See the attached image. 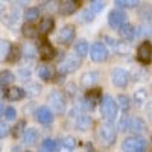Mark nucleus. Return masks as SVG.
Masks as SVG:
<instances>
[{"mask_svg":"<svg viewBox=\"0 0 152 152\" xmlns=\"http://www.w3.org/2000/svg\"><path fill=\"white\" fill-rule=\"evenodd\" d=\"M53 75H55V70L52 66H49V64H43L38 67V76L43 79V81H50L53 78Z\"/></svg>","mask_w":152,"mask_h":152,"instance_id":"aec40b11","label":"nucleus"},{"mask_svg":"<svg viewBox=\"0 0 152 152\" xmlns=\"http://www.w3.org/2000/svg\"><path fill=\"white\" fill-rule=\"evenodd\" d=\"M41 151H44V152H55V151H58V143H56V140L46 138V140L43 142V145H41Z\"/></svg>","mask_w":152,"mask_h":152,"instance_id":"a878e982","label":"nucleus"},{"mask_svg":"<svg viewBox=\"0 0 152 152\" xmlns=\"http://www.w3.org/2000/svg\"><path fill=\"white\" fill-rule=\"evenodd\" d=\"M82 20L84 21H93L94 20V12L91 9H85L82 12Z\"/></svg>","mask_w":152,"mask_h":152,"instance_id":"a19ab883","label":"nucleus"},{"mask_svg":"<svg viewBox=\"0 0 152 152\" xmlns=\"http://www.w3.org/2000/svg\"><path fill=\"white\" fill-rule=\"evenodd\" d=\"M38 53H40V58L44 59V61H49L55 56V49L52 47V44L47 43V41H43V44L40 46V50H38Z\"/></svg>","mask_w":152,"mask_h":152,"instance_id":"dca6fc26","label":"nucleus"},{"mask_svg":"<svg viewBox=\"0 0 152 152\" xmlns=\"http://www.w3.org/2000/svg\"><path fill=\"white\" fill-rule=\"evenodd\" d=\"M117 111H119L117 102L111 96H105L102 99V102H100V113H102V117L107 122H114V119L117 117Z\"/></svg>","mask_w":152,"mask_h":152,"instance_id":"f03ea898","label":"nucleus"},{"mask_svg":"<svg viewBox=\"0 0 152 152\" xmlns=\"http://www.w3.org/2000/svg\"><path fill=\"white\" fill-rule=\"evenodd\" d=\"M9 49H11V43L8 40H0V61H5L8 58Z\"/></svg>","mask_w":152,"mask_h":152,"instance_id":"7c9ffc66","label":"nucleus"},{"mask_svg":"<svg viewBox=\"0 0 152 152\" xmlns=\"http://www.w3.org/2000/svg\"><path fill=\"white\" fill-rule=\"evenodd\" d=\"M3 117H5L6 120H15V117H17L15 108H12V107L5 108V110H3Z\"/></svg>","mask_w":152,"mask_h":152,"instance_id":"4c0bfd02","label":"nucleus"},{"mask_svg":"<svg viewBox=\"0 0 152 152\" xmlns=\"http://www.w3.org/2000/svg\"><path fill=\"white\" fill-rule=\"evenodd\" d=\"M14 79H15V76H14V73H12L11 70L0 72V87L11 85L12 82H14Z\"/></svg>","mask_w":152,"mask_h":152,"instance_id":"5701e85b","label":"nucleus"},{"mask_svg":"<svg viewBox=\"0 0 152 152\" xmlns=\"http://www.w3.org/2000/svg\"><path fill=\"white\" fill-rule=\"evenodd\" d=\"M123 23H126V14L123 11H111L108 15V24L113 29H119Z\"/></svg>","mask_w":152,"mask_h":152,"instance_id":"1a4fd4ad","label":"nucleus"},{"mask_svg":"<svg viewBox=\"0 0 152 152\" xmlns=\"http://www.w3.org/2000/svg\"><path fill=\"white\" fill-rule=\"evenodd\" d=\"M148 100V91L146 88H137V91L134 93V102L137 107H143Z\"/></svg>","mask_w":152,"mask_h":152,"instance_id":"4be33fe9","label":"nucleus"},{"mask_svg":"<svg viewBox=\"0 0 152 152\" xmlns=\"http://www.w3.org/2000/svg\"><path fill=\"white\" fill-rule=\"evenodd\" d=\"M75 126L79 131H87V129H90L91 126H93V119L90 116H87V114L79 116L78 119H76V122H75Z\"/></svg>","mask_w":152,"mask_h":152,"instance_id":"a211bd4d","label":"nucleus"},{"mask_svg":"<svg viewBox=\"0 0 152 152\" xmlns=\"http://www.w3.org/2000/svg\"><path fill=\"white\" fill-rule=\"evenodd\" d=\"M99 81V73L97 72H87L81 76V85L85 88H91Z\"/></svg>","mask_w":152,"mask_h":152,"instance_id":"4468645a","label":"nucleus"},{"mask_svg":"<svg viewBox=\"0 0 152 152\" xmlns=\"http://www.w3.org/2000/svg\"><path fill=\"white\" fill-rule=\"evenodd\" d=\"M116 49H117L119 53H128L129 52V44H126L125 41H122V43L116 44Z\"/></svg>","mask_w":152,"mask_h":152,"instance_id":"ea45409f","label":"nucleus"},{"mask_svg":"<svg viewBox=\"0 0 152 152\" xmlns=\"http://www.w3.org/2000/svg\"><path fill=\"white\" fill-rule=\"evenodd\" d=\"M41 93V85L40 84H37V82H31L26 88V91H24V94H28L31 97H35Z\"/></svg>","mask_w":152,"mask_h":152,"instance_id":"cd10ccee","label":"nucleus"},{"mask_svg":"<svg viewBox=\"0 0 152 152\" xmlns=\"http://www.w3.org/2000/svg\"><path fill=\"white\" fill-rule=\"evenodd\" d=\"M20 56H21V50H20V47H17V46H11V49H9V53H8V61L9 62H17L18 59H20Z\"/></svg>","mask_w":152,"mask_h":152,"instance_id":"bb28decb","label":"nucleus"},{"mask_svg":"<svg viewBox=\"0 0 152 152\" xmlns=\"http://www.w3.org/2000/svg\"><path fill=\"white\" fill-rule=\"evenodd\" d=\"M47 102L50 105V110L56 114H64L66 111V96L59 90H53L50 91L47 96Z\"/></svg>","mask_w":152,"mask_h":152,"instance_id":"7ed1b4c3","label":"nucleus"},{"mask_svg":"<svg viewBox=\"0 0 152 152\" xmlns=\"http://www.w3.org/2000/svg\"><path fill=\"white\" fill-rule=\"evenodd\" d=\"M111 81L116 87L123 88L129 82V73L126 70H123V69H114L113 73H111Z\"/></svg>","mask_w":152,"mask_h":152,"instance_id":"0eeeda50","label":"nucleus"},{"mask_svg":"<svg viewBox=\"0 0 152 152\" xmlns=\"http://www.w3.org/2000/svg\"><path fill=\"white\" fill-rule=\"evenodd\" d=\"M85 100H88V102H91V104H97L100 100V88H91V90H88Z\"/></svg>","mask_w":152,"mask_h":152,"instance_id":"393cba45","label":"nucleus"},{"mask_svg":"<svg viewBox=\"0 0 152 152\" xmlns=\"http://www.w3.org/2000/svg\"><path fill=\"white\" fill-rule=\"evenodd\" d=\"M67 93H69L70 96H75L76 93H78V90H76L75 84H67Z\"/></svg>","mask_w":152,"mask_h":152,"instance_id":"c03bdc74","label":"nucleus"},{"mask_svg":"<svg viewBox=\"0 0 152 152\" xmlns=\"http://www.w3.org/2000/svg\"><path fill=\"white\" fill-rule=\"evenodd\" d=\"M137 59L142 64H151V43L143 41L137 49Z\"/></svg>","mask_w":152,"mask_h":152,"instance_id":"9b49d317","label":"nucleus"},{"mask_svg":"<svg viewBox=\"0 0 152 152\" xmlns=\"http://www.w3.org/2000/svg\"><path fill=\"white\" fill-rule=\"evenodd\" d=\"M24 96V90L23 88H20V87H11V88H8V90L5 91V97L8 99V100H21Z\"/></svg>","mask_w":152,"mask_h":152,"instance_id":"f3484780","label":"nucleus"},{"mask_svg":"<svg viewBox=\"0 0 152 152\" xmlns=\"http://www.w3.org/2000/svg\"><path fill=\"white\" fill-rule=\"evenodd\" d=\"M76 9H78V2L76 0H67V2H64L59 6V11L62 15H72L76 12Z\"/></svg>","mask_w":152,"mask_h":152,"instance_id":"6ab92c4d","label":"nucleus"},{"mask_svg":"<svg viewBox=\"0 0 152 152\" xmlns=\"http://www.w3.org/2000/svg\"><path fill=\"white\" fill-rule=\"evenodd\" d=\"M53 26H55V21L52 18H44V20H41V23H40V26H38L37 31L41 35H47V34H50L53 31Z\"/></svg>","mask_w":152,"mask_h":152,"instance_id":"412c9836","label":"nucleus"},{"mask_svg":"<svg viewBox=\"0 0 152 152\" xmlns=\"http://www.w3.org/2000/svg\"><path fill=\"white\" fill-rule=\"evenodd\" d=\"M122 148L126 152H143V151H146L148 143H146V140H143L140 137H128L122 143Z\"/></svg>","mask_w":152,"mask_h":152,"instance_id":"39448f33","label":"nucleus"},{"mask_svg":"<svg viewBox=\"0 0 152 152\" xmlns=\"http://www.w3.org/2000/svg\"><path fill=\"white\" fill-rule=\"evenodd\" d=\"M104 8H105V0H93L90 9L94 12V14H97V12H100Z\"/></svg>","mask_w":152,"mask_h":152,"instance_id":"58836bf2","label":"nucleus"},{"mask_svg":"<svg viewBox=\"0 0 152 152\" xmlns=\"http://www.w3.org/2000/svg\"><path fill=\"white\" fill-rule=\"evenodd\" d=\"M35 119L41 125H50L53 122V113L47 107H41V108H38L35 111Z\"/></svg>","mask_w":152,"mask_h":152,"instance_id":"9d476101","label":"nucleus"},{"mask_svg":"<svg viewBox=\"0 0 152 152\" xmlns=\"http://www.w3.org/2000/svg\"><path fill=\"white\" fill-rule=\"evenodd\" d=\"M46 9H47V12H50V14H55V12L59 11V2L58 0H47Z\"/></svg>","mask_w":152,"mask_h":152,"instance_id":"c9c22d12","label":"nucleus"},{"mask_svg":"<svg viewBox=\"0 0 152 152\" xmlns=\"http://www.w3.org/2000/svg\"><path fill=\"white\" fill-rule=\"evenodd\" d=\"M97 135H99V142H100L102 146H105V148L113 146L114 143H116V138H117V131H116V128H114L113 122L104 123L99 128Z\"/></svg>","mask_w":152,"mask_h":152,"instance_id":"f257e3e1","label":"nucleus"},{"mask_svg":"<svg viewBox=\"0 0 152 152\" xmlns=\"http://www.w3.org/2000/svg\"><path fill=\"white\" fill-rule=\"evenodd\" d=\"M114 3L120 8H135L140 5V0H114Z\"/></svg>","mask_w":152,"mask_h":152,"instance_id":"2f4dec72","label":"nucleus"},{"mask_svg":"<svg viewBox=\"0 0 152 152\" xmlns=\"http://www.w3.org/2000/svg\"><path fill=\"white\" fill-rule=\"evenodd\" d=\"M2 12H3V6H2V5H0V14H2Z\"/></svg>","mask_w":152,"mask_h":152,"instance_id":"09e8293b","label":"nucleus"},{"mask_svg":"<svg viewBox=\"0 0 152 152\" xmlns=\"http://www.w3.org/2000/svg\"><path fill=\"white\" fill-rule=\"evenodd\" d=\"M24 56H26V59H34L37 56V49L32 46V44H26L24 46Z\"/></svg>","mask_w":152,"mask_h":152,"instance_id":"e433bc0d","label":"nucleus"},{"mask_svg":"<svg viewBox=\"0 0 152 152\" xmlns=\"http://www.w3.org/2000/svg\"><path fill=\"white\" fill-rule=\"evenodd\" d=\"M24 125H26V122H24V120H20V122H17V125L14 126V129H12V135H14L15 138H20V137H21L24 128H26Z\"/></svg>","mask_w":152,"mask_h":152,"instance_id":"72a5a7b5","label":"nucleus"},{"mask_svg":"<svg viewBox=\"0 0 152 152\" xmlns=\"http://www.w3.org/2000/svg\"><path fill=\"white\" fill-rule=\"evenodd\" d=\"M87 149H88V151H94L93 146H91V143H87Z\"/></svg>","mask_w":152,"mask_h":152,"instance_id":"49530a36","label":"nucleus"},{"mask_svg":"<svg viewBox=\"0 0 152 152\" xmlns=\"http://www.w3.org/2000/svg\"><path fill=\"white\" fill-rule=\"evenodd\" d=\"M21 32H23V35L26 37V38H35V37L38 35V31H37V28H35V26H32V24H29V23L23 24Z\"/></svg>","mask_w":152,"mask_h":152,"instance_id":"c85d7f7f","label":"nucleus"},{"mask_svg":"<svg viewBox=\"0 0 152 152\" xmlns=\"http://www.w3.org/2000/svg\"><path fill=\"white\" fill-rule=\"evenodd\" d=\"M117 107H120L122 110H129V105H131V100H129V97L128 96H123V94H120L119 97H117Z\"/></svg>","mask_w":152,"mask_h":152,"instance_id":"f704fd0d","label":"nucleus"},{"mask_svg":"<svg viewBox=\"0 0 152 152\" xmlns=\"http://www.w3.org/2000/svg\"><path fill=\"white\" fill-rule=\"evenodd\" d=\"M119 35H120V38L123 41H131L135 37V28L129 23H123L119 28Z\"/></svg>","mask_w":152,"mask_h":152,"instance_id":"ddd939ff","label":"nucleus"},{"mask_svg":"<svg viewBox=\"0 0 152 152\" xmlns=\"http://www.w3.org/2000/svg\"><path fill=\"white\" fill-rule=\"evenodd\" d=\"M90 56L96 62H104L108 58V49L105 47L104 43H94L90 47Z\"/></svg>","mask_w":152,"mask_h":152,"instance_id":"423d86ee","label":"nucleus"},{"mask_svg":"<svg viewBox=\"0 0 152 152\" xmlns=\"http://www.w3.org/2000/svg\"><path fill=\"white\" fill-rule=\"evenodd\" d=\"M8 126L6 125H3V123H0V138H3V137H6V134H8Z\"/></svg>","mask_w":152,"mask_h":152,"instance_id":"a18cd8bd","label":"nucleus"},{"mask_svg":"<svg viewBox=\"0 0 152 152\" xmlns=\"http://www.w3.org/2000/svg\"><path fill=\"white\" fill-rule=\"evenodd\" d=\"M75 35H76V31L75 28L72 26V24H67V26H64L59 32H58V37L56 40L59 44H64V46H69L73 40H75Z\"/></svg>","mask_w":152,"mask_h":152,"instance_id":"6e6552de","label":"nucleus"},{"mask_svg":"<svg viewBox=\"0 0 152 152\" xmlns=\"http://www.w3.org/2000/svg\"><path fill=\"white\" fill-rule=\"evenodd\" d=\"M3 110H5L3 108V104H0V114H3Z\"/></svg>","mask_w":152,"mask_h":152,"instance_id":"de8ad7c7","label":"nucleus"},{"mask_svg":"<svg viewBox=\"0 0 152 152\" xmlns=\"http://www.w3.org/2000/svg\"><path fill=\"white\" fill-rule=\"evenodd\" d=\"M128 125H129V119L128 117H123L122 120H120V131H128Z\"/></svg>","mask_w":152,"mask_h":152,"instance_id":"37998d69","label":"nucleus"},{"mask_svg":"<svg viewBox=\"0 0 152 152\" xmlns=\"http://www.w3.org/2000/svg\"><path fill=\"white\" fill-rule=\"evenodd\" d=\"M75 148H76V140H75L73 137H66L64 140H62V149H64V151L70 152Z\"/></svg>","mask_w":152,"mask_h":152,"instance_id":"473e14b6","label":"nucleus"},{"mask_svg":"<svg viewBox=\"0 0 152 152\" xmlns=\"http://www.w3.org/2000/svg\"><path fill=\"white\" fill-rule=\"evenodd\" d=\"M18 78H20L21 81H28V79L31 78V70H28V69L18 70Z\"/></svg>","mask_w":152,"mask_h":152,"instance_id":"79ce46f5","label":"nucleus"},{"mask_svg":"<svg viewBox=\"0 0 152 152\" xmlns=\"http://www.w3.org/2000/svg\"><path fill=\"white\" fill-rule=\"evenodd\" d=\"M21 137H23V142H24V145H26V146H34L38 142V132L34 128H28V129L24 128Z\"/></svg>","mask_w":152,"mask_h":152,"instance_id":"2eb2a0df","label":"nucleus"},{"mask_svg":"<svg viewBox=\"0 0 152 152\" xmlns=\"http://www.w3.org/2000/svg\"><path fill=\"white\" fill-rule=\"evenodd\" d=\"M128 131L134 132V134H142L146 131V122L140 117H134L129 119V125H128Z\"/></svg>","mask_w":152,"mask_h":152,"instance_id":"f8f14e48","label":"nucleus"},{"mask_svg":"<svg viewBox=\"0 0 152 152\" xmlns=\"http://www.w3.org/2000/svg\"><path fill=\"white\" fill-rule=\"evenodd\" d=\"M81 64L82 62H81V58L78 55H70V56H66L59 62L58 72L61 75H69V73H73V72L78 70L81 67Z\"/></svg>","mask_w":152,"mask_h":152,"instance_id":"20e7f679","label":"nucleus"},{"mask_svg":"<svg viewBox=\"0 0 152 152\" xmlns=\"http://www.w3.org/2000/svg\"><path fill=\"white\" fill-rule=\"evenodd\" d=\"M38 17H40V11H38L37 8H28L26 11H24V20H26L28 23L35 21Z\"/></svg>","mask_w":152,"mask_h":152,"instance_id":"c756f323","label":"nucleus"},{"mask_svg":"<svg viewBox=\"0 0 152 152\" xmlns=\"http://www.w3.org/2000/svg\"><path fill=\"white\" fill-rule=\"evenodd\" d=\"M88 53V43L81 40L75 44V55H78L79 58H84L85 55Z\"/></svg>","mask_w":152,"mask_h":152,"instance_id":"b1692460","label":"nucleus"}]
</instances>
